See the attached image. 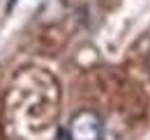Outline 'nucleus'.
I'll return each mask as SVG.
<instances>
[{
  "label": "nucleus",
  "mask_w": 150,
  "mask_h": 140,
  "mask_svg": "<svg viewBox=\"0 0 150 140\" xmlns=\"http://www.w3.org/2000/svg\"><path fill=\"white\" fill-rule=\"evenodd\" d=\"M65 131H67L69 140H102L104 120H102L99 113H95L90 108H83V110L72 115Z\"/></svg>",
  "instance_id": "obj_1"
},
{
  "label": "nucleus",
  "mask_w": 150,
  "mask_h": 140,
  "mask_svg": "<svg viewBox=\"0 0 150 140\" xmlns=\"http://www.w3.org/2000/svg\"><path fill=\"white\" fill-rule=\"evenodd\" d=\"M148 64H150V55H148Z\"/></svg>",
  "instance_id": "obj_2"
}]
</instances>
